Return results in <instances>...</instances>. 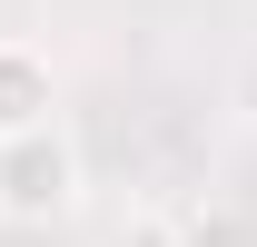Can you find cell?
I'll use <instances>...</instances> for the list:
<instances>
[{"label": "cell", "mask_w": 257, "mask_h": 247, "mask_svg": "<svg viewBox=\"0 0 257 247\" xmlns=\"http://www.w3.org/2000/svg\"><path fill=\"white\" fill-rule=\"evenodd\" d=\"M79 208V149H69L60 119L40 129H10L0 139V217L10 227H60Z\"/></svg>", "instance_id": "obj_1"}, {"label": "cell", "mask_w": 257, "mask_h": 247, "mask_svg": "<svg viewBox=\"0 0 257 247\" xmlns=\"http://www.w3.org/2000/svg\"><path fill=\"white\" fill-rule=\"evenodd\" d=\"M40 119H60V69L30 40H0V139L10 129H40Z\"/></svg>", "instance_id": "obj_2"}]
</instances>
